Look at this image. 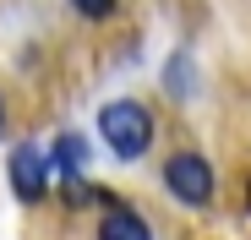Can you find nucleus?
Instances as JSON below:
<instances>
[{"instance_id":"nucleus-8","label":"nucleus","mask_w":251,"mask_h":240,"mask_svg":"<svg viewBox=\"0 0 251 240\" xmlns=\"http://www.w3.org/2000/svg\"><path fill=\"white\" fill-rule=\"evenodd\" d=\"M71 6H76L82 17H93V22H104V17L115 11V0H71Z\"/></svg>"},{"instance_id":"nucleus-7","label":"nucleus","mask_w":251,"mask_h":240,"mask_svg":"<svg viewBox=\"0 0 251 240\" xmlns=\"http://www.w3.org/2000/svg\"><path fill=\"white\" fill-rule=\"evenodd\" d=\"M164 88H170L175 98H186V55H175V60H170V71H164Z\"/></svg>"},{"instance_id":"nucleus-4","label":"nucleus","mask_w":251,"mask_h":240,"mask_svg":"<svg viewBox=\"0 0 251 240\" xmlns=\"http://www.w3.org/2000/svg\"><path fill=\"white\" fill-rule=\"evenodd\" d=\"M93 202L104 208V213H99V240H153V229H148V218H142L137 208H126L120 196H109V191H99Z\"/></svg>"},{"instance_id":"nucleus-10","label":"nucleus","mask_w":251,"mask_h":240,"mask_svg":"<svg viewBox=\"0 0 251 240\" xmlns=\"http://www.w3.org/2000/svg\"><path fill=\"white\" fill-rule=\"evenodd\" d=\"M246 208H251V180H246Z\"/></svg>"},{"instance_id":"nucleus-2","label":"nucleus","mask_w":251,"mask_h":240,"mask_svg":"<svg viewBox=\"0 0 251 240\" xmlns=\"http://www.w3.org/2000/svg\"><path fill=\"white\" fill-rule=\"evenodd\" d=\"M164 186H170L175 202L207 208V202H213V164H207L202 153H175L170 164H164Z\"/></svg>"},{"instance_id":"nucleus-5","label":"nucleus","mask_w":251,"mask_h":240,"mask_svg":"<svg viewBox=\"0 0 251 240\" xmlns=\"http://www.w3.org/2000/svg\"><path fill=\"white\" fill-rule=\"evenodd\" d=\"M44 164L60 175V180H71V175H82V164H88V142H82L76 131H60L55 137V147H50V158Z\"/></svg>"},{"instance_id":"nucleus-1","label":"nucleus","mask_w":251,"mask_h":240,"mask_svg":"<svg viewBox=\"0 0 251 240\" xmlns=\"http://www.w3.org/2000/svg\"><path fill=\"white\" fill-rule=\"evenodd\" d=\"M99 137H104V147L115 153V158H142L148 147H153V115H148V104H137V98H115V104H104L99 109Z\"/></svg>"},{"instance_id":"nucleus-9","label":"nucleus","mask_w":251,"mask_h":240,"mask_svg":"<svg viewBox=\"0 0 251 240\" xmlns=\"http://www.w3.org/2000/svg\"><path fill=\"white\" fill-rule=\"evenodd\" d=\"M0 131H6V98H0Z\"/></svg>"},{"instance_id":"nucleus-3","label":"nucleus","mask_w":251,"mask_h":240,"mask_svg":"<svg viewBox=\"0 0 251 240\" xmlns=\"http://www.w3.org/2000/svg\"><path fill=\"white\" fill-rule=\"evenodd\" d=\"M6 175H11V191L22 196V202H44V191H50V164H44V153H38L33 142H17V147H11Z\"/></svg>"},{"instance_id":"nucleus-6","label":"nucleus","mask_w":251,"mask_h":240,"mask_svg":"<svg viewBox=\"0 0 251 240\" xmlns=\"http://www.w3.org/2000/svg\"><path fill=\"white\" fill-rule=\"evenodd\" d=\"M60 196H66V202H71V208H82V202H93V196H99V191H93L88 180H82V175H71V180H60Z\"/></svg>"}]
</instances>
